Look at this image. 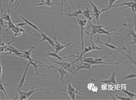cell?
<instances>
[{
	"mask_svg": "<svg viewBox=\"0 0 136 100\" xmlns=\"http://www.w3.org/2000/svg\"><path fill=\"white\" fill-rule=\"evenodd\" d=\"M47 58H49L50 61H51L52 62H55L56 64L58 65H59L60 67H62L63 68H64L66 70L70 72V73H72L74 76H78V73H77V72L76 71L75 65H74L75 64V63H76L77 62L76 61H73V62L72 63H69V62H67L56 61H55V60L52 59V58H50L49 56H47Z\"/></svg>",
	"mask_w": 136,
	"mask_h": 100,
	"instance_id": "obj_1",
	"label": "cell"
},
{
	"mask_svg": "<svg viewBox=\"0 0 136 100\" xmlns=\"http://www.w3.org/2000/svg\"><path fill=\"white\" fill-rule=\"evenodd\" d=\"M94 41H95L96 42H97V43H100L103 44V45L106 46V47H109V48L113 49V50H118V51H120L121 53H122L124 55H125L126 57H127L131 61V62L133 63L134 65H136V61L135 59H133V58L132 56H131V53H129V54H127L126 53H125V52H124L123 51H122V50L121 49V48H118V47H117L113 45V44H111L110 43V41H111V38L110 37V36H109V40L108 41V42H103V41H102L101 40V39H100V35H98V37H97V39L95 40Z\"/></svg>",
	"mask_w": 136,
	"mask_h": 100,
	"instance_id": "obj_2",
	"label": "cell"
},
{
	"mask_svg": "<svg viewBox=\"0 0 136 100\" xmlns=\"http://www.w3.org/2000/svg\"><path fill=\"white\" fill-rule=\"evenodd\" d=\"M77 21H78L79 26L80 27V32H81V50L82 51L84 49V36H83V32H85L86 33L89 34V33L88 31H86L85 29V27L87 24L88 21L86 19L82 20L81 18H77Z\"/></svg>",
	"mask_w": 136,
	"mask_h": 100,
	"instance_id": "obj_3",
	"label": "cell"
},
{
	"mask_svg": "<svg viewBox=\"0 0 136 100\" xmlns=\"http://www.w3.org/2000/svg\"><path fill=\"white\" fill-rule=\"evenodd\" d=\"M68 79V87H67V92H66V94L69 95L70 97V98L72 100H75L76 98V95H82L83 97H86L85 95H84L82 93H81L79 91H78L76 89L72 87V85H71L70 81H69V79L68 78V75H66Z\"/></svg>",
	"mask_w": 136,
	"mask_h": 100,
	"instance_id": "obj_4",
	"label": "cell"
},
{
	"mask_svg": "<svg viewBox=\"0 0 136 100\" xmlns=\"http://www.w3.org/2000/svg\"><path fill=\"white\" fill-rule=\"evenodd\" d=\"M52 29H53L54 37H55V41H54V42H55V48H54V49H55V53H58L59 52L61 51V50H62L63 49H64L65 48H66V47H68V46H70V44H72V41H70V42L68 43V44H65V45L62 44L61 43H59L58 40H57V37H56V35L55 25H54V24H52Z\"/></svg>",
	"mask_w": 136,
	"mask_h": 100,
	"instance_id": "obj_5",
	"label": "cell"
},
{
	"mask_svg": "<svg viewBox=\"0 0 136 100\" xmlns=\"http://www.w3.org/2000/svg\"><path fill=\"white\" fill-rule=\"evenodd\" d=\"M9 87L11 88H13V90H14L15 91H17L18 92V95H19V97H18V100H27L33 94V93H34V92L36 91V90H35V89H34V87L33 86H32V88L30 89V91H29L27 92H23L21 91L20 90V89H15L14 88L12 87V86H9Z\"/></svg>",
	"mask_w": 136,
	"mask_h": 100,
	"instance_id": "obj_6",
	"label": "cell"
},
{
	"mask_svg": "<svg viewBox=\"0 0 136 100\" xmlns=\"http://www.w3.org/2000/svg\"><path fill=\"white\" fill-rule=\"evenodd\" d=\"M88 1L92 7V15H93L94 16H95V17L96 18V20H97V24H100V20H99V19H100V17L103 12L106 11L105 8L100 9L98 7H97V5H95V4L92 2L91 0H88Z\"/></svg>",
	"mask_w": 136,
	"mask_h": 100,
	"instance_id": "obj_7",
	"label": "cell"
},
{
	"mask_svg": "<svg viewBox=\"0 0 136 100\" xmlns=\"http://www.w3.org/2000/svg\"><path fill=\"white\" fill-rule=\"evenodd\" d=\"M115 76H116V72H113L112 75L109 79H105V80H97L95 79H92V78H88V79L90 80L92 82H97L99 83H102V84H112L114 85H117V82L115 81Z\"/></svg>",
	"mask_w": 136,
	"mask_h": 100,
	"instance_id": "obj_8",
	"label": "cell"
},
{
	"mask_svg": "<svg viewBox=\"0 0 136 100\" xmlns=\"http://www.w3.org/2000/svg\"><path fill=\"white\" fill-rule=\"evenodd\" d=\"M106 26V25H100V24H96V25H94V24H92L91 23V21L88 20V26L86 28V29H89V28L91 29V32L89 33L91 35L90 38H93V36L94 34H96L98 33V31L100 29L103 28L104 27Z\"/></svg>",
	"mask_w": 136,
	"mask_h": 100,
	"instance_id": "obj_9",
	"label": "cell"
},
{
	"mask_svg": "<svg viewBox=\"0 0 136 100\" xmlns=\"http://www.w3.org/2000/svg\"><path fill=\"white\" fill-rule=\"evenodd\" d=\"M126 59V58H124V59H123V60H121V61H119V62H115V63H108V62H105V61L104 62H103V61L97 62V61H95V60H94V59L93 61H89V64H90L91 65H101V64L109 65H115L116 67H117V69H118V70H120V71L123 72V73H124V74L126 75V73H125L124 72H123V70H122L121 69H120V67H119V64H120V63H121L122 62H123Z\"/></svg>",
	"mask_w": 136,
	"mask_h": 100,
	"instance_id": "obj_10",
	"label": "cell"
},
{
	"mask_svg": "<svg viewBox=\"0 0 136 100\" xmlns=\"http://www.w3.org/2000/svg\"><path fill=\"white\" fill-rule=\"evenodd\" d=\"M50 67H50V69L52 68V69H56L59 72V75H60V79H59L58 81H61L62 82V84L63 86H65V82H64V76H65V75H68V73H67V71L64 68H63L62 67H55V66L54 65H52V64L50 63Z\"/></svg>",
	"mask_w": 136,
	"mask_h": 100,
	"instance_id": "obj_11",
	"label": "cell"
},
{
	"mask_svg": "<svg viewBox=\"0 0 136 100\" xmlns=\"http://www.w3.org/2000/svg\"><path fill=\"white\" fill-rule=\"evenodd\" d=\"M118 27V26H115V28H114L112 30H111L110 31H106L105 30V29H103V28L102 29H100L98 31V33H97V34H106V35H108V36H111V35H118V36H123V35L121 34L120 33H117V32H116V33H112L111 32H116V29Z\"/></svg>",
	"mask_w": 136,
	"mask_h": 100,
	"instance_id": "obj_12",
	"label": "cell"
},
{
	"mask_svg": "<svg viewBox=\"0 0 136 100\" xmlns=\"http://www.w3.org/2000/svg\"><path fill=\"white\" fill-rule=\"evenodd\" d=\"M30 65H31L30 63L28 62L27 65H26L25 70H24V73H23V76H21V79H20V80L19 84H18V89H21L23 88V86H24V82H25V80L26 78V75H27V71H28V70H29V67H30Z\"/></svg>",
	"mask_w": 136,
	"mask_h": 100,
	"instance_id": "obj_13",
	"label": "cell"
},
{
	"mask_svg": "<svg viewBox=\"0 0 136 100\" xmlns=\"http://www.w3.org/2000/svg\"><path fill=\"white\" fill-rule=\"evenodd\" d=\"M29 62L30 63V65H32L33 66V67H34L35 69V74L37 75H39V76H42V75L40 73H39V72H38V67H42L43 66H44V67H47V65L44 64H42V63H41L40 62H38V61H29Z\"/></svg>",
	"mask_w": 136,
	"mask_h": 100,
	"instance_id": "obj_14",
	"label": "cell"
},
{
	"mask_svg": "<svg viewBox=\"0 0 136 100\" xmlns=\"http://www.w3.org/2000/svg\"><path fill=\"white\" fill-rule=\"evenodd\" d=\"M16 14L17 15V16L18 17H20L21 18V19H22L23 21H24V22H25L26 24H27V25H29V26H30L31 27H32V28L34 29V30H35L37 31V32H38V33H40L41 32V31L40 30L39 28H38V27H37V26H35V24H34L33 23H32L31 22V21H30L29 20H27V19H26V18L25 17H24L22 16V15H21L20 14H18V13H16Z\"/></svg>",
	"mask_w": 136,
	"mask_h": 100,
	"instance_id": "obj_15",
	"label": "cell"
},
{
	"mask_svg": "<svg viewBox=\"0 0 136 100\" xmlns=\"http://www.w3.org/2000/svg\"><path fill=\"white\" fill-rule=\"evenodd\" d=\"M56 4L55 2H52L51 0H41V2L37 4L31 5V7H35V6H47V7H50L54 8L53 4Z\"/></svg>",
	"mask_w": 136,
	"mask_h": 100,
	"instance_id": "obj_16",
	"label": "cell"
},
{
	"mask_svg": "<svg viewBox=\"0 0 136 100\" xmlns=\"http://www.w3.org/2000/svg\"><path fill=\"white\" fill-rule=\"evenodd\" d=\"M81 65H78L77 64V63L76 64L75 67H76V71L78 72L79 70H80L81 69H90L91 67V65L89 63L87 62H85L83 61H81Z\"/></svg>",
	"mask_w": 136,
	"mask_h": 100,
	"instance_id": "obj_17",
	"label": "cell"
},
{
	"mask_svg": "<svg viewBox=\"0 0 136 100\" xmlns=\"http://www.w3.org/2000/svg\"><path fill=\"white\" fill-rule=\"evenodd\" d=\"M40 34L41 37L42 38V39L43 40L47 41V42L49 43L50 44L51 46H52V47H53V49L55 48V42H54V41L50 37L48 36L47 34H46L45 33H43V32H41Z\"/></svg>",
	"mask_w": 136,
	"mask_h": 100,
	"instance_id": "obj_18",
	"label": "cell"
},
{
	"mask_svg": "<svg viewBox=\"0 0 136 100\" xmlns=\"http://www.w3.org/2000/svg\"><path fill=\"white\" fill-rule=\"evenodd\" d=\"M82 14V11L81 10V7H79V9L78 10H75L73 12L72 11V13H67L66 14V15H67L68 17V19L67 20H69L70 18L72 17H78V16L79 15H81Z\"/></svg>",
	"mask_w": 136,
	"mask_h": 100,
	"instance_id": "obj_19",
	"label": "cell"
},
{
	"mask_svg": "<svg viewBox=\"0 0 136 100\" xmlns=\"http://www.w3.org/2000/svg\"><path fill=\"white\" fill-rule=\"evenodd\" d=\"M92 13V11L89 10V8L87 6H86V10H85L83 11H82V15L84 17H85V18H87L88 20H92L93 18L91 17Z\"/></svg>",
	"mask_w": 136,
	"mask_h": 100,
	"instance_id": "obj_20",
	"label": "cell"
},
{
	"mask_svg": "<svg viewBox=\"0 0 136 100\" xmlns=\"http://www.w3.org/2000/svg\"><path fill=\"white\" fill-rule=\"evenodd\" d=\"M126 27V29L128 31V32H129V34L128 35H127V36H126V37H129V36H130V35H131L132 36V38H133V41H131V43L132 44H135L136 43V33L134 32L133 30V27L132 26H131V30H129V29L127 28V27Z\"/></svg>",
	"mask_w": 136,
	"mask_h": 100,
	"instance_id": "obj_21",
	"label": "cell"
},
{
	"mask_svg": "<svg viewBox=\"0 0 136 100\" xmlns=\"http://www.w3.org/2000/svg\"><path fill=\"white\" fill-rule=\"evenodd\" d=\"M46 56H52V57H53V58H57L59 61H62L63 60V58H62V57H61L59 56V55H58V53H55V52H47V53L46 54Z\"/></svg>",
	"mask_w": 136,
	"mask_h": 100,
	"instance_id": "obj_22",
	"label": "cell"
},
{
	"mask_svg": "<svg viewBox=\"0 0 136 100\" xmlns=\"http://www.w3.org/2000/svg\"><path fill=\"white\" fill-rule=\"evenodd\" d=\"M121 92H123V93H124L125 94H126L127 95H128L129 96V97H130V98H133V99L136 100V94L134 93H133V92H130L129 91H128L127 90H125V89H122V90H120Z\"/></svg>",
	"mask_w": 136,
	"mask_h": 100,
	"instance_id": "obj_23",
	"label": "cell"
},
{
	"mask_svg": "<svg viewBox=\"0 0 136 100\" xmlns=\"http://www.w3.org/2000/svg\"><path fill=\"white\" fill-rule=\"evenodd\" d=\"M90 41L91 42V47H92V50H103V49H104V48H103V47H99L97 45V44H95L94 43L93 40H92V38H90Z\"/></svg>",
	"mask_w": 136,
	"mask_h": 100,
	"instance_id": "obj_24",
	"label": "cell"
},
{
	"mask_svg": "<svg viewBox=\"0 0 136 100\" xmlns=\"http://www.w3.org/2000/svg\"><path fill=\"white\" fill-rule=\"evenodd\" d=\"M0 91H2L3 92H4V94H5V95L6 98H7V100H10V98H9L8 96V95H7V92H6V91H5V88H4V84H2V81H1V80H0ZM0 100H1V97H0Z\"/></svg>",
	"mask_w": 136,
	"mask_h": 100,
	"instance_id": "obj_25",
	"label": "cell"
},
{
	"mask_svg": "<svg viewBox=\"0 0 136 100\" xmlns=\"http://www.w3.org/2000/svg\"><path fill=\"white\" fill-rule=\"evenodd\" d=\"M63 3H65V5L66 6H67V7L68 8V9H69V11H70V13H72V11L70 10V7H69V5H68V4H67V2H66V0H61V15H63Z\"/></svg>",
	"mask_w": 136,
	"mask_h": 100,
	"instance_id": "obj_26",
	"label": "cell"
},
{
	"mask_svg": "<svg viewBox=\"0 0 136 100\" xmlns=\"http://www.w3.org/2000/svg\"><path fill=\"white\" fill-rule=\"evenodd\" d=\"M112 52H110V53H108L107 55H106V56H103L102 57V58H94V60H95V61L97 62H101V61H103V60H104V59H105V58H107V57H108L109 55H112Z\"/></svg>",
	"mask_w": 136,
	"mask_h": 100,
	"instance_id": "obj_27",
	"label": "cell"
},
{
	"mask_svg": "<svg viewBox=\"0 0 136 100\" xmlns=\"http://www.w3.org/2000/svg\"><path fill=\"white\" fill-rule=\"evenodd\" d=\"M108 1L109 4H108V7L105 8L106 11H107L108 10H109L110 8H111V6L113 5L114 3H115L117 1H118V0H108ZM129 1H132L133 0H129Z\"/></svg>",
	"mask_w": 136,
	"mask_h": 100,
	"instance_id": "obj_28",
	"label": "cell"
},
{
	"mask_svg": "<svg viewBox=\"0 0 136 100\" xmlns=\"http://www.w3.org/2000/svg\"><path fill=\"white\" fill-rule=\"evenodd\" d=\"M7 25H8V28H7V29H6V30H5V32H7L8 30H11V29H13V27L15 26V24H13V22H12V21H11V20L8 21V22H7Z\"/></svg>",
	"mask_w": 136,
	"mask_h": 100,
	"instance_id": "obj_29",
	"label": "cell"
},
{
	"mask_svg": "<svg viewBox=\"0 0 136 100\" xmlns=\"http://www.w3.org/2000/svg\"><path fill=\"white\" fill-rule=\"evenodd\" d=\"M136 77V75L135 73H130L129 75H127L126 76L123 77V79L124 80L126 79H133V78H134Z\"/></svg>",
	"mask_w": 136,
	"mask_h": 100,
	"instance_id": "obj_30",
	"label": "cell"
},
{
	"mask_svg": "<svg viewBox=\"0 0 136 100\" xmlns=\"http://www.w3.org/2000/svg\"><path fill=\"white\" fill-rule=\"evenodd\" d=\"M115 96L117 97V98H118V100H135L133 98H130V97H120L118 95L115 94Z\"/></svg>",
	"mask_w": 136,
	"mask_h": 100,
	"instance_id": "obj_31",
	"label": "cell"
},
{
	"mask_svg": "<svg viewBox=\"0 0 136 100\" xmlns=\"http://www.w3.org/2000/svg\"><path fill=\"white\" fill-rule=\"evenodd\" d=\"M131 10H132V11L134 13V20L136 21V2H134L133 4H132V5H131Z\"/></svg>",
	"mask_w": 136,
	"mask_h": 100,
	"instance_id": "obj_32",
	"label": "cell"
},
{
	"mask_svg": "<svg viewBox=\"0 0 136 100\" xmlns=\"http://www.w3.org/2000/svg\"><path fill=\"white\" fill-rule=\"evenodd\" d=\"M21 1H22V0H18V2L17 3V4H16V6H15V7H14L13 8H12L11 10H10V11H13L14 10H15V9L17 8L18 7V6H19V5H20V3H21Z\"/></svg>",
	"mask_w": 136,
	"mask_h": 100,
	"instance_id": "obj_33",
	"label": "cell"
},
{
	"mask_svg": "<svg viewBox=\"0 0 136 100\" xmlns=\"http://www.w3.org/2000/svg\"><path fill=\"white\" fill-rule=\"evenodd\" d=\"M25 25H27V24L24 22V23H17V24H15V26H17V27H23V26H25Z\"/></svg>",
	"mask_w": 136,
	"mask_h": 100,
	"instance_id": "obj_34",
	"label": "cell"
},
{
	"mask_svg": "<svg viewBox=\"0 0 136 100\" xmlns=\"http://www.w3.org/2000/svg\"><path fill=\"white\" fill-rule=\"evenodd\" d=\"M0 59H1V57H0ZM2 73V66H1V61H0V78H1Z\"/></svg>",
	"mask_w": 136,
	"mask_h": 100,
	"instance_id": "obj_35",
	"label": "cell"
},
{
	"mask_svg": "<svg viewBox=\"0 0 136 100\" xmlns=\"http://www.w3.org/2000/svg\"><path fill=\"white\" fill-rule=\"evenodd\" d=\"M69 1H70V2L71 3V4H72V7H73V10H74V11L76 10H75V6H74L73 4V2H72V0H69Z\"/></svg>",
	"mask_w": 136,
	"mask_h": 100,
	"instance_id": "obj_36",
	"label": "cell"
},
{
	"mask_svg": "<svg viewBox=\"0 0 136 100\" xmlns=\"http://www.w3.org/2000/svg\"><path fill=\"white\" fill-rule=\"evenodd\" d=\"M15 1V0H10V1L8 2V4H11H11H13V2H14Z\"/></svg>",
	"mask_w": 136,
	"mask_h": 100,
	"instance_id": "obj_37",
	"label": "cell"
},
{
	"mask_svg": "<svg viewBox=\"0 0 136 100\" xmlns=\"http://www.w3.org/2000/svg\"><path fill=\"white\" fill-rule=\"evenodd\" d=\"M2 26L0 24V32H2Z\"/></svg>",
	"mask_w": 136,
	"mask_h": 100,
	"instance_id": "obj_38",
	"label": "cell"
},
{
	"mask_svg": "<svg viewBox=\"0 0 136 100\" xmlns=\"http://www.w3.org/2000/svg\"><path fill=\"white\" fill-rule=\"evenodd\" d=\"M110 95H111V97H112V98H113V99H114V100H117V98H114V96H113V95H112V94H110Z\"/></svg>",
	"mask_w": 136,
	"mask_h": 100,
	"instance_id": "obj_39",
	"label": "cell"
},
{
	"mask_svg": "<svg viewBox=\"0 0 136 100\" xmlns=\"http://www.w3.org/2000/svg\"><path fill=\"white\" fill-rule=\"evenodd\" d=\"M0 40H1V36H0Z\"/></svg>",
	"mask_w": 136,
	"mask_h": 100,
	"instance_id": "obj_40",
	"label": "cell"
},
{
	"mask_svg": "<svg viewBox=\"0 0 136 100\" xmlns=\"http://www.w3.org/2000/svg\"><path fill=\"white\" fill-rule=\"evenodd\" d=\"M0 1H2V0H0Z\"/></svg>",
	"mask_w": 136,
	"mask_h": 100,
	"instance_id": "obj_41",
	"label": "cell"
}]
</instances>
